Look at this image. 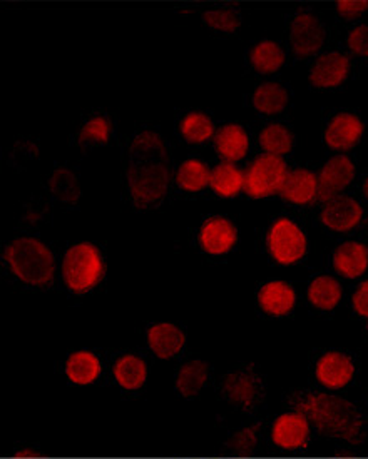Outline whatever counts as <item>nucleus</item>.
Instances as JSON below:
<instances>
[{"instance_id":"nucleus-1","label":"nucleus","mask_w":368,"mask_h":459,"mask_svg":"<svg viewBox=\"0 0 368 459\" xmlns=\"http://www.w3.org/2000/svg\"><path fill=\"white\" fill-rule=\"evenodd\" d=\"M129 193L139 204L160 203L171 184L168 149L156 133H141L129 145L124 159Z\"/></svg>"},{"instance_id":"nucleus-2","label":"nucleus","mask_w":368,"mask_h":459,"mask_svg":"<svg viewBox=\"0 0 368 459\" xmlns=\"http://www.w3.org/2000/svg\"><path fill=\"white\" fill-rule=\"evenodd\" d=\"M296 410L307 416L323 435L355 443L364 433V420L355 404L325 393L305 394L296 403Z\"/></svg>"},{"instance_id":"nucleus-3","label":"nucleus","mask_w":368,"mask_h":459,"mask_svg":"<svg viewBox=\"0 0 368 459\" xmlns=\"http://www.w3.org/2000/svg\"><path fill=\"white\" fill-rule=\"evenodd\" d=\"M4 255L13 276L29 286H48L54 279V257L49 249L32 238L11 242Z\"/></svg>"},{"instance_id":"nucleus-4","label":"nucleus","mask_w":368,"mask_h":459,"mask_svg":"<svg viewBox=\"0 0 368 459\" xmlns=\"http://www.w3.org/2000/svg\"><path fill=\"white\" fill-rule=\"evenodd\" d=\"M64 281L74 292H87L98 284L104 274L102 255L92 244H75L64 257Z\"/></svg>"},{"instance_id":"nucleus-5","label":"nucleus","mask_w":368,"mask_h":459,"mask_svg":"<svg viewBox=\"0 0 368 459\" xmlns=\"http://www.w3.org/2000/svg\"><path fill=\"white\" fill-rule=\"evenodd\" d=\"M268 249L280 264H294L307 253V238L294 221L280 219L268 232Z\"/></svg>"},{"instance_id":"nucleus-6","label":"nucleus","mask_w":368,"mask_h":459,"mask_svg":"<svg viewBox=\"0 0 368 459\" xmlns=\"http://www.w3.org/2000/svg\"><path fill=\"white\" fill-rule=\"evenodd\" d=\"M286 179V166L278 156L265 154L255 159L246 172L245 191L251 197H267L278 193Z\"/></svg>"},{"instance_id":"nucleus-7","label":"nucleus","mask_w":368,"mask_h":459,"mask_svg":"<svg viewBox=\"0 0 368 459\" xmlns=\"http://www.w3.org/2000/svg\"><path fill=\"white\" fill-rule=\"evenodd\" d=\"M223 393L236 406L243 410H253L263 399V385L253 371L236 369L224 377Z\"/></svg>"},{"instance_id":"nucleus-8","label":"nucleus","mask_w":368,"mask_h":459,"mask_svg":"<svg viewBox=\"0 0 368 459\" xmlns=\"http://www.w3.org/2000/svg\"><path fill=\"white\" fill-rule=\"evenodd\" d=\"M325 40L323 25L311 13H298L290 24V42L296 57H310L317 54Z\"/></svg>"},{"instance_id":"nucleus-9","label":"nucleus","mask_w":368,"mask_h":459,"mask_svg":"<svg viewBox=\"0 0 368 459\" xmlns=\"http://www.w3.org/2000/svg\"><path fill=\"white\" fill-rule=\"evenodd\" d=\"M310 437V423L307 416L302 412H286L282 414L271 428L273 443L282 449L294 451L303 449Z\"/></svg>"},{"instance_id":"nucleus-10","label":"nucleus","mask_w":368,"mask_h":459,"mask_svg":"<svg viewBox=\"0 0 368 459\" xmlns=\"http://www.w3.org/2000/svg\"><path fill=\"white\" fill-rule=\"evenodd\" d=\"M355 176V166L346 156L330 159L319 176V197L323 203H330L337 194L344 191Z\"/></svg>"},{"instance_id":"nucleus-11","label":"nucleus","mask_w":368,"mask_h":459,"mask_svg":"<svg viewBox=\"0 0 368 459\" xmlns=\"http://www.w3.org/2000/svg\"><path fill=\"white\" fill-rule=\"evenodd\" d=\"M317 379L329 389H342L346 386L355 375V364L338 351L323 354L315 368Z\"/></svg>"},{"instance_id":"nucleus-12","label":"nucleus","mask_w":368,"mask_h":459,"mask_svg":"<svg viewBox=\"0 0 368 459\" xmlns=\"http://www.w3.org/2000/svg\"><path fill=\"white\" fill-rule=\"evenodd\" d=\"M362 221V207L350 197H335L321 211V222L331 230H354Z\"/></svg>"},{"instance_id":"nucleus-13","label":"nucleus","mask_w":368,"mask_h":459,"mask_svg":"<svg viewBox=\"0 0 368 459\" xmlns=\"http://www.w3.org/2000/svg\"><path fill=\"white\" fill-rule=\"evenodd\" d=\"M350 69V62L344 54L331 52L321 56L310 71V82L320 89H330L342 84Z\"/></svg>"},{"instance_id":"nucleus-14","label":"nucleus","mask_w":368,"mask_h":459,"mask_svg":"<svg viewBox=\"0 0 368 459\" xmlns=\"http://www.w3.org/2000/svg\"><path fill=\"white\" fill-rule=\"evenodd\" d=\"M238 239L233 224L223 218L209 219L199 234V242L206 253L213 255L232 251Z\"/></svg>"},{"instance_id":"nucleus-15","label":"nucleus","mask_w":368,"mask_h":459,"mask_svg":"<svg viewBox=\"0 0 368 459\" xmlns=\"http://www.w3.org/2000/svg\"><path fill=\"white\" fill-rule=\"evenodd\" d=\"M147 344L158 358L170 359L183 351L186 336L180 327L170 323H160L149 327Z\"/></svg>"},{"instance_id":"nucleus-16","label":"nucleus","mask_w":368,"mask_h":459,"mask_svg":"<svg viewBox=\"0 0 368 459\" xmlns=\"http://www.w3.org/2000/svg\"><path fill=\"white\" fill-rule=\"evenodd\" d=\"M364 134V124L354 114H338L331 119L325 133V143L331 149L344 151L350 149L360 141Z\"/></svg>"},{"instance_id":"nucleus-17","label":"nucleus","mask_w":368,"mask_h":459,"mask_svg":"<svg viewBox=\"0 0 368 459\" xmlns=\"http://www.w3.org/2000/svg\"><path fill=\"white\" fill-rule=\"evenodd\" d=\"M280 194L288 203L308 204L319 195V178L307 169L292 170L286 174Z\"/></svg>"},{"instance_id":"nucleus-18","label":"nucleus","mask_w":368,"mask_h":459,"mask_svg":"<svg viewBox=\"0 0 368 459\" xmlns=\"http://www.w3.org/2000/svg\"><path fill=\"white\" fill-rule=\"evenodd\" d=\"M294 299L296 296L294 288L282 281H273L265 284L258 294V302L261 309L271 316L288 315L294 309Z\"/></svg>"},{"instance_id":"nucleus-19","label":"nucleus","mask_w":368,"mask_h":459,"mask_svg":"<svg viewBox=\"0 0 368 459\" xmlns=\"http://www.w3.org/2000/svg\"><path fill=\"white\" fill-rule=\"evenodd\" d=\"M333 266L345 278L362 276L368 267L367 247L360 242H345L333 254Z\"/></svg>"},{"instance_id":"nucleus-20","label":"nucleus","mask_w":368,"mask_h":459,"mask_svg":"<svg viewBox=\"0 0 368 459\" xmlns=\"http://www.w3.org/2000/svg\"><path fill=\"white\" fill-rule=\"evenodd\" d=\"M215 145L221 158L226 160H240L245 158L248 152L250 139H248V134L240 126L230 124L218 131Z\"/></svg>"},{"instance_id":"nucleus-21","label":"nucleus","mask_w":368,"mask_h":459,"mask_svg":"<svg viewBox=\"0 0 368 459\" xmlns=\"http://www.w3.org/2000/svg\"><path fill=\"white\" fill-rule=\"evenodd\" d=\"M101 361L98 356L87 351L74 352L73 356L66 363V375L73 381L74 385L86 386L98 379L101 375Z\"/></svg>"},{"instance_id":"nucleus-22","label":"nucleus","mask_w":368,"mask_h":459,"mask_svg":"<svg viewBox=\"0 0 368 459\" xmlns=\"http://www.w3.org/2000/svg\"><path fill=\"white\" fill-rule=\"evenodd\" d=\"M114 379L126 391L139 389L146 383V363L133 354L123 356L114 364Z\"/></svg>"},{"instance_id":"nucleus-23","label":"nucleus","mask_w":368,"mask_h":459,"mask_svg":"<svg viewBox=\"0 0 368 459\" xmlns=\"http://www.w3.org/2000/svg\"><path fill=\"white\" fill-rule=\"evenodd\" d=\"M48 193L61 204H75L81 197V187L73 172L66 169H56L50 172L46 179Z\"/></svg>"},{"instance_id":"nucleus-24","label":"nucleus","mask_w":368,"mask_h":459,"mask_svg":"<svg viewBox=\"0 0 368 459\" xmlns=\"http://www.w3.org/2000/svg\"><path fill=\"white\" fill-rule=\"evenodd\" d=\"M342 299L340 284L330 276H320L308 288V301L320 311H331Z\"/></svg>"},{"instance_id":"nucleus-25","label":"nucleus","mask_w":368,"mask_h":459,"mask_svg":"<svg viewBox=\"0 0 368 459\" xmlns=\"http://www.w3.org/2000/svg\"><path fill=\"white\" fill-rule=\"evenodd\" d=\"M208 377V364L205 361H189L178 371L176 387L186 398H193L199 394V391L203 387L206 386Z\"/></svg>"},{"instance_id":"nucleus-26","label":"nucleus","mask_w":368,"mask_h":459,"mask_svg":"<svg viewBox=\"0 0 368 459\" xmlns=\"http://www.w3.org/2000/svg\"><path fill=\"white\" fill-rule=\"evenodd\" d=\"M288 104V94L282 85L276 82H267L259 85L253 94V106L258 112L273 116L282 112Z\"/></svg>"},{"instance_id":"nucleus-27","label":"nucleus","mask_w":368,"mask_h":459,"mask_svg":"<svg viewBox=\"0 0 368 459\" xmlns=\"http://www.w3.org/2000/svg\"><path fill=\"white\" fill-rule=\"evenodd\" d=\"M209 184L215 193L220 194L223 197H233L245 186V178L241 170L232 164H220L211 172Z\"/></svg>"},{"instance_id":"nucleus-28","label":"nucleus","mask_w":368,"mask_h":459,"mask_svg":"<svg viewBox=\"0 0 368 459\" xmlns=\"http://www.w3.org/2000/svg\"><path fill=\"white\" fill-rule=\"evenodd\" d=\"M250 61H251V65L257 69L258 73H276L285 62V54H283L282 48L276 42L263 40L251 50Z\"/></svg>"},{"instance_id":"nucleus-29","label":"nucleus","mask_w":368,"mask_h":459,"mask_svg":"<svg viewBox=\"0 0 368 459\" xmlns=\"http://www.w3.org/2000/svg\"><path fill=\"white\" fill-rule=\"evenodd\" d=\"M259 145L271 156H283L292 151L294 135L280 124H271L259 134Z\"/></svg>"},{"instance_id":"nucleus-30","label":"nucleus","mask_w":368,"mask_h":459,"mask_svg":"<svg viewBox=\"0 0 368 459\" xmlns=\"http://www.w3.org/2000/svg\"><path fill=\"white\" fill-rule=\"evenodd\" d=\"M176 179L184 191L197 193L206 187V184L211 179V174L203 162H199L197 159H189L178 170Z\"/></svg>"},{"instance_id":"nucleus-31","label":"nucleus","mask_w":368,"mask_h":459,"mask_svg":"<svg viewBox=\"0 0 368 459\" xmlns=\"http://www.w3.org/2000/svg\"><path fill=\"white\" fill-rule=\"evenodd\" d=\"M213 122L209 121L208 116L201 114V112H193L188 114L181 122V134L184 135L186 141L195 143V144H201L206 143L213 135Z\"/></svg>"},{"instance_id":"nucleus-32","label":"nucleus","mask_w":368,"mask_h":459,"mask_svg":"<svg viewBox=\"0 0 368 459\" xmlns=\"http://www.w3.org/2000/svg\"><path fill=\"white\" fill-rule=\"evenodd\" d=\"M110 121L102 116H94L83 126L79 133V144H104L110 139Z\"/></svg>"},{"instance_id":"nucleus-33","label":"nucleus","mask_w":368,"mask_h":459,"mask_svg":"<svg viewBox=\"0 0 368 459\" xmlns=\"http://www.w3.org/2000/svg\"><path fill=\"white\" fill-rule=\"evenodd\" d=\"M203 22L218 32H233L240 27V13L234 9H213L203 15Z\"/></svg>"},{"instance_id":"nucleus-34","label":"nucleus","mask_w":368,"mask_h":459,"mask_svg":"<svg viewBox=\"0 0 368 459\" xmlns=\"http://www.w3.org/2000/svg\"><path fill=\"white\" fill-rule=\"evenodd\" d=\"M9 152V160L15 166H22L27 160L36 158L37 143L32 141V137H17L15 144L7 151Z\"/></svg>"},{"instance_id":"nucleus-35","label":"nucleus","mask_w":368,"mask_h":459,"mask_svg":"<svg viewBox=\"0 0 368 459\" xmlns=\"http://www.w3.org/2000/svg\"><path fill=\"white\" fill-rule=\"evenodd\" d=\"M346 46L356 56L368 57V25H358L352 29L346 37Z\"/></svg>"},{"instance_id":"nucleus-36","label":"nucleus","mask_w":368,"mask_h":459,"mask_svg":"<svg viewBox=\"0 0 368 459\" xmlns=\"http://www.w3.org/2000/svg\"><path fill=\"white\" fill-rule=\"evenodd\" d=\"M258 428L251 426V428H245L243 431H240L238 435L234 436L232 441V447L236 453H250L253 451L258 443Z\"/></svg>"},{"instance_id":"nucleus-37","label":"nucleus","mask_w":368,"mask_h":459,"mask_svg":"<svg viewBox=\"0 0 368 459\" xmlns=\"http://www.w3.org/2000/svg\"><path fill=\"white\" fill-rule=\"evenodd\" d=\"M368 9V2H338L337 13L345 19H354L356 15L365 13Z\"/></svg>"},{"instance_id":"nucleus-38","label":"nucleus","mask_w":368,"mask_h":459,"mask_svg":"<svg viewBox=\"0 0 368 459\" xmlns=\"http://www.w3.org/2000/svg\"><path fill=\"white\" fill-rule=\"evenodd\" d=\"M19 221L25 226H36L39 222L46 221V212L40 206H25Z\"/></svg>"},{"instance_id":"nucleus-39","label":"nucleus","mask_w":368,"mask_h":459,"mask_svg":"<svg viewBox=\"0 0 368 459\" xmlns=\"http://www.w3.org/2000/svg\"><path fill=\"white\" fill-rule=\"evenodd\" d=\"M354 307H355L356 315L368 319V281L360 284V288L356 290L354 296Z\"/></svg>"},{"instance_id":"nucleus-40","label":"nucleus","mask_w":368,"mask_h":459,"mask_svg":"<svg viewBox=\"0 0 368 459\" xmlns=\"http://www.w3.org/2000/svg\"><path fill=\"white\" fill-rule=\"evenodd\" d=\"M364 191H365V194H367L368 197V179L365 181V184H364Z\"/></svg>"}]
</instances>
